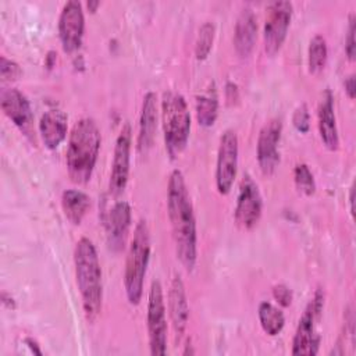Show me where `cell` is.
<instances>
[{
	"label": "cell",
	"instance_id": "10",
	"mask_svg": "<svg viewBox=\"0 0 356 356\" xmlns=\"http://www.w3.org/2000/svg\"><path fill=\"white\" fill-rule=\"evenodd\" d=\"M85 17L82 4L76 0L67 1L58 17V36L63 50L67 53L76 51L83 39Z\"/></svg>",
	"mask_w": 356,
	"mask_h": 356
},
{
	"label": "cell",
	"instance_id": "29",
	"mask_svg": "<svg viewBox=\"0 0 356 356\" xmlns=\"http://www.w3.org/2000/svg\"><path fill=\"white\" fill-rule=\"evenodd\" d=\"M345 53L350 61L355 60L356 54V42H355V14H350L346 38H345Z\"/></svg>",
	"mask_w": 356,
	"mask_h": 356
},
{
	"label": "cell",
	"instance_id": "15",
	"mask_svg": "<svg viewBox=\"0 0 356 356\" xmlns=\"http://www.w3.org/2000/svg\"><path fill=\"white\" fill-rule=\"evenodd\" d=\"M131 227V207L127 202H117L108 211L106 220V234L108 248L121 252L125 246L128 231Z\"/></svg>",
	"mask_w": 356,
	"mask_h": 356
},
{
	"label": "cell",
	"instance_id": "16",
	"mask_svg": "<svg viewBox=\"0 0 356 356\" xmlns=\"http://www.w3.org/2000/svg\"><path fill=\"white\" fill-rule=\"evenodd\" d=\"M157 129V96L154 92H147L143 96L140 118H139V132H138V152L146 154L154 142Z\"/></svg>",
	"mask_w": 356,
	"mask_h": 356
},
{
	"label": "cell",
	"instance_id": "20",
	"mask_svg": "<svg viewBox=\"0 0 356 356\" xmlns=\"http://www.w3.org/2000/svg\"><path fill=\"white\" fill-rule=\"evenodd\" d=\"M67 115L58 108L44 111L39 121V134L47 149H56L67 135Z\"/></svg>",
	"mask_w": 356,
	"mask_h": 356
},
{
	"label": "cell",
	"instance_id": "27",
	"mask_svg": "<svg viewBox=\"0 0 356 356\" xmlns=\"http://www.w3.org/2000/svg\"><path fill=\"white\" fill-rule=\"evenodd\" d=\"M292 122H293V127L305 134L309 131L310 128V114H309V108L306 106V103H302L296 107V110L293 111V115H292Z\"/></svg>",
	"mask_w": 356,
	"mask_h": 356
},
{
	"label": "cell",
	"instance_id": "32",
	"mask_svg": "<svg viewBox=\"0 0 356 356\" xmlns=\"http://www.w3.org/2000/svg\"><path fill=\"white\" fill-rule=\"evenodd\" d=\"M24 342H25V345H26L35 355H42V350H40L38 342H36L33 338H25Z\"/></svg>",
	"mask_w": 356,
	"mask_h": 356
},
{
	"label": "cell",
	"instance_id": "30",
	"mask_svg": "<svg viewBox=\"0 0 356 356\" xmlns=\"http://www.w3.org/2000/svg\"><path fill=\"white\" fill-rule=\"evenodd\" d=\"M273 296L282 307H286L292 303V291L284 284H278L273 288Z\"/></svg>",
	"mask_w": 356,
	"mask_h": 356
},
{
	"label": "cell",
	"instance_id": "2",
	"mask_svg": "<svg viewBox=\"0 0 356 356\" xmlns=\"http://www.w3.org/2000/svg\"><path fill=\"white\" fill-rule=\"evenodd\" d=\"M100 129L95 120L85 117L71 129L67 146V170L71 181L85 184L90 179L100 150Z\"/></svg>",
	"mask_w": 356,
	"mask_h": 356
},
{
	"label": "cell",
	"instance_id": "31",
	"mask_svg": "<svg viewBox=\"0 0 356 356\" xmlns=\"http://www.w3.org/2000/svg\"><path fill=\"white\" fill-rule=\"evenodd\" d=\"M345 92L350 100L355 99V75L353 74H350L345 79Z\"/></svg>",
	"mask_w": 356,
	"mask_h": 356
},
{
	"label": "cell",
	"instance_id": "9",
	"mask_svg": "<svg viewBox=\"0 0 356 356\" xmlns=\"http://www.w3.org/2000/svg\"><path fill=\"white\" fill-rule=\"evenodd\" d=\"M292 10L291 1H273L267 7L263 39L264 50L268 56L277 54L284 44L292 18Z\"/></svg>",
	"mask_w": 356,
	"mask_h": 356
},
{
	"label": "cell",
	"instance_id": "6",
	"mask_svg": "<svg viewBox=\"0 0 356 356\" xmlns=\"http://www.w3.org/2000/svg\"><path fill=\"white\" fill-rule=\"evenodd\" d=\"M324 307V291L317 288L313 298L303 310L299 318L293 341H292V355L314 356L320 346V334L317 332V321L321 317Z\"/></svg>",
	"mask_w": 356,
	"mask_h": 356
},
{
	"label": "cell",
	"instance_id": "25",
	"mask_svg": "<svg viewBox=\"0 0 356 356\" xmlns=\"http://www.w3.org/2000/svg\"><path fill=\"white\" fill-rule=\"evenodd\" d=\"M214 33H216V26L210 21H206L199 28V33L195 44V56L197 60H204L210 54L213 42H214Z\"/></svg>",
	"mask_w": 356,
	"mask_h": 356
},
{
	"label": "cell",
	"instance_id": "23",
	"mask_svg": "<svg viewBox=\"0 0 356 356\" xmlns=\"http://www.w3.org/2000/svg\"><path fill=\"white\" fill-rule=\"evenodd\" d=\"M218 114V100L214 90L196 97V117L200 125L211 127Z\"/></svg>",
	"mask_w": 356,
	"mask_h": 356
},
{
	"label": "cell",
	"instance_id": "11",
	"mask_svg": "<svg viewBox=\"0 0 356 356\" xmlns=\"http://www.w3.org/2000/svg\"><path fill=\"white\" fill-rule=\"evenodd\" d=\"M131 139H132V128H131L129 122H125L117 136V140H115L110 181H108V191L114 196L122 193L128 184L129 160H131Z\"/></svg>",
	"mask_w": 356,
	"mask_h": 356
},
{
	"label": "cell",
	"instance_id": "19",
	"mask_svg": "<svg viewBox=\"0 0 356 356\" xmlns=\"http://www.w3.org/2000/svg\"><path fill=\"white\" fill-rule=\"evenodd\" d=\"M257 38V17L250 8H243L236 18L234 31L235 51L241 57H248Z\"/></svg>",
	"mask_w": 356,
	"mask_h": 356
},
{
	"label": "cell",
	"instance_id": "3",
	"mask_svg": "<svg viewBox=\"0 0 356 356\" xmlns=\"http://www.w3.org/2000/svg\"><path fill=\"white\" fill-rule=\"evenodd\" d=\"M74 266L83 313L88 321H95L102 310L103 288L102 268L93 242L82 236L74 249Z\"/></svg>",
	"mask_w": 356,
	"mask_h": 356
},
{
	"label": "cell",
	"instance_id": "18",
	"mask_svg": "<svg viewBox=\"0 0 356 356\" xmlns=\"http://www.w3.org/2000/svg\"><path fill=\"white\" fill-rule=\"evenodd\" d=\"M317 125L320 138L328 150H337L339 146V136L337 128V118L334 113V96L330 89H325L317 110Z\"/></svg>",
	"mask_w": 356,
	"mask_h": 356
},
{
	"label": "cell",
	"instance_id": "7",
	"mask_svg": "<svg viewBox=\"0 0 356 356\" xmlns=\"http://www.w3.org/2000/svg\"><path fill=\"white\" fill-rule=\"evenodd\" d=\"M147 334L152 355H165L167 352V317L163 288L154 280L147 298Z\"/></svg>",
	"mask_w": 356,
	"mask_h": 356
},
{
	"label": "cell",
	"instance_id": "26",
	"mask_svg": "<svg viewBox=\"0 0 356 356\" xmlns=\"http://www.w3.org/2000/svg\"><path fill=\"white\" fill-rule=\"evenodd\" d=\"M293 179H295V185L300 193L307 195V196L314 193L316 182H314V177H313L310 168L307 167V164L300 163L295 167Z\"/></svg>",
	"mask_w": 356,
	"mask_h": 356
},
{
	"label": "cell",
	"instance_id": "1",
	"mask_svg": "<svg viewBox=\"0 0 356 356\" xmlns=\"http://www.w3.org/2000/svg\"><path fill=\"white\" fill-rule=\"evenodd\" d=\"M167 213L177 257L188 271H192L197 259L196 220L188 186L179 170H174L168 178Z\"/></svg>",
	"mask_w": 356,
	"mask_h": 356
},
{
	"label": "cell",
	"instance_id": "21",
	"mask_svg": "<svg viewBox=\"0 0 356 356\" xmlns=\"http://www.w3.org/2000/svg\"><path fill=\"white\" fill-rule=\"evenodd\" d=\"M61 207L67 220L79 225L90 207V197L78 189H65L61 195Z\"/></svg>",
	"mask_w": 356,
	"mask_h": 356
},
{
	"label": "cell",
	"instance_id": "17",
	"mask_svg": "<svg viewBox=\"0 0 356 356\" xmlns=\"http://www.w3.org/2000/svg\"><path fill=\"white\" fill-rule=\"evenodd\" d=\"M168 313L171 318V324L177 338H181L188 325L189 317V306L186 299L185 285L179 275H175L170 284L168 289Z\"/></svg>",
	"mask_w": 356,
	"mask_h": 356
},
{
	"label": "cell",
	"instance_id": "14",
	"mask_svg": "<svg viewBox=\"0 0 356 356\" xmlns=\"http://www.w3.org/2000/svg\"><path fill=\"white\" fill-rule=\"evenodd\" d=\"M0 106L3 113L28 136L35 138L33 114L26 96L15 88H4L0 93Z\"/></svg>",
	"mask_w": 356,
	"mask_h": 356
},
{
	"label": "cell",
	"instance_id": "4",
	"mask_svg": "<svg viewBox=\"0 0 356 356\" xmlns=\"http://www.w3.org/2000/svg\"><path fill=\"white\" fill-rule=\"evenodd\" d=\"M161 121L165 150L171 159L185 149L191 132V114L185 97L174 90H165L161 97Z\"/></svg>",
	"mask_w": 356,
	"mask_h": 356
},
{
	"label": "cell",
	"instance_id": "13",
	"mask_svg": "<svg viewBox=\"0 0 356 356\" xmlns=\"http://www.w3.org/2000/svg\"><path fill=\"white\" fill-rule=\"evenodd\" d=\"M281 132L282 124L281 120L278 118H273L268 122H266L259 132L256 156L259 167L261 172L266 175H271L280 164L278 143L281 139Z\"/></svg>",
	"mask_w": 356,
	"mask_h": 356
},
{
	"label": "cell",
	"instance_id": "5",
	"mask_svg": "<svg viewBox=\"0 0 356 356\" xmlns=\"http://www.w3.org/2000/svg\"><path fill=\"white\" fill-rule=\"evenodd\" d=\"M150 257V231L146 220L140 218L136 222L134 236L129 243L125 273L124 288L131 305H138L143 293V281Z\"/></svg>",
	"mask_w": 356,
	"mask_h": 356
},
{
	"label": "cell",
	"instance_id": "28",
	"mask_svg": "<svg viewBox=\"0 0 356 356\" xmlns=\"http://www.w3.org/2000/svg\"><path fill=\"white\" fill-rule=\"evenodd\" d=\"M0 75H1L3 81H15L22 75V71H21V67L15 61L8 60L7 57L1 56Z\"/></svg>",
	"mask_w": 356,
	"mask_h": 356
},
{
	"label": "cell",
	"instance_id": "24",
	"mask_svg": "<svg viewBox=\"0 0 356 356\" xmlns=\"http://www.w3.org/2000/svg\"><path fill=\"white\" fill-rule=\"evenodd\" d=\"M327 56H328V49H327V42H325L324 36L314 35L310 39L309 50H307L309 71L312 74L320 72L327 63Z\"/></svg>",
	"mask_w": 356,
	"mask_h": 356
},
{
	"label": "cell",
	"instance_id": "22",
	"mask_svg": "<svg viewBox=\"0 0 356 356\" xmlns=\"http://www.w3.org/2000/svg\"><path fill=\"white\" fill-rule=\"evenodd\" d=\"M257 316L260 325L267 335L275 337L282 331L285 324V316L281 309L275 307L270 302H261L259 305Z\"/></svg>",
	"mask_w": 356,
	"mask_h": 356
},
{
	"label": "cell",
	"instance_id": "33",
	"mask_svg": "<svg viewBox=\"0 0 356 356\" xmlns=\"http://www.w3.org/2000/svg\"><path fill=\"white\" fill-rule=\"evenodd\" d=\"M97 6H99V1H88V8H89L90 11H95Z\"/></svg>",
	"mask_w": 356,
	"mask_h": 356
},
{
	"label": "cell",
	"instance_id": "12",
	"mask_svg": "<svg viewBox=\"0 0 356 356\" xmlns=\"http://www.w3.org/2000/svg\"><path fill=\"white\" fill-rule=\"evenodd\" d=\"M263 200L257 184L250 175H245L239 185L235 206V221L243 229H252L260 220Z\"/></svg>",
	"mask_w": 356,
	"mask_h": 356
},
{
	"label": "cell",
	"instance_id": "34",
	"mask_svg": "<svg viewBox=\"0 0 356 356\" xmlns=\"http://www.w3.org/2000/svg\"><path fill=\"white\" fill-rule=\"evenodd\" d=\"M349 203H350V213L353 214V186H350V195H349Z\"/></svg>",
	"mask_w": 356,
	"mask_h": 356
},
{
	"label": "cell",
	"instance_id": "8",
	"mask_svg": "<svg viewBox=\"0 0 356 356\" xmlns=\"http://www.w3.org/2000/svg\"><path fill=\"white\" fill-rule=\"evenodd\" d=\"M238 170V136L234 129H225L220 136L216 164V186L221 195L229 193Z\"/></svg>",
	"mask_w": 356,
	"mask_h": 356
}]
</instances>
